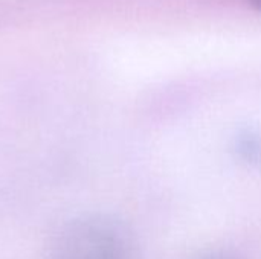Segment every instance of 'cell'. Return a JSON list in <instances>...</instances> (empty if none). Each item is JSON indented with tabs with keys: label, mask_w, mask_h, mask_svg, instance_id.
I'll return each instance as SVG.
<instances>
[{
	"label": "cell",
	"mask_w": 261,
	"mask_h": 259,
	"mask_svg": "<svg viewBox=\"0 0 261 259\" xmlns=\"http://www.w3.org/2000/svg\"><path fill=\"white\" fill-rule=\"evenodd\" d=\"M49 259H133L125 232L104 218H81L55 238Z\"/></svg>",
	"instance_id": "6da1fadb"
},
{
	"label": "cell",
	"mask_w": 261,
	"mask_h": 259,
	"mask_svg": "<svg viewBox=\"0 0 261 259\" xmlns=\"http://www.w3.org/2000/svg\"><path fill=\"white\" fill-rule=\"evenodd\" d=\"M251 6H254L255 9H258L261 11V0H246Z\"/></svg>",
	"instance_id": "7a4b0ae2"
}]
</instances>
